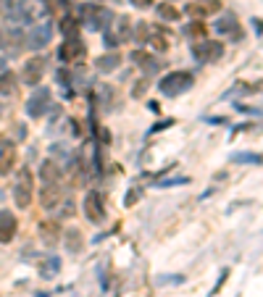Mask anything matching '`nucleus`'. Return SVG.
<instances>
[{"label": "nucleus", "instance_id": "3", "mask_svg": "<svg viewBox=\"0 0 263 297\" xmlns=\"http://www.w3.org/2000/svg\"><path fill=\"white\" fill-rule=\"evenodd\" d=\"M32 192H34V176H32V168H19L16 171V179H14V203L16 208H29L32 205Z\"/></svg>", "mask_w": 263, "mask_h": 297}, {"label": "nucleus", "instance_id": "34", "mask_svg": "<svg viewBox=\"0 0 263 297\" xmlns=\"http://www.w3.org/2000/svg\"><path fill=\"white\" fill-rule=\"evenodd\" d=\"M171 124H174V121H171V119H166V121H161V124H155V127H153L150 132H161V129H168Z\"/></svg>", "mask_w": 263, "mask_h": 297}, {"label": "nucleus", "instance_id": "21", "mask_svg": "<svg viewBox=\"0 0 263 297\" xmlns=\"http://www.w3.org/2000/svg\"><path fill=\"white\" fill-rule=\"evenodd\" d=\"M16 89V76L11 71H0V95H14Z\"/></svg>", "mask_w": 263, "mask_h": 297}, {"label": "nucleus", "instance_id": "12", "mask_svg": "<svg viewBox=\"0 0 263 297\" xmlns=\"http://www.w3.org/2000/svg\"><path fill=\"white\" fill-rule=\"evenodd\" d=\"M45 58H32L29 63H24V71H21V79H24V84L29 87H40V79L45 74Z\"/></svg>", "mask_w": 263, "mask_h": 297}, {"label": "nucleus", "instance_id": "1", "mask_svg": "<svg viewBox=\"0 0 263 297\" xmlns=\"http://www.w3.org/2000/svg\"><path fill=\"white\" fill-rule=\"evenodd\" d=\"M113 11L106 8V6H95V3H82L79 6V21L93 29V32H106L111 24H113Z\"/></svg>", "mask_w": 263, "mask_h": 297}, {"label": "nucleus", "instance_id": "2", "mask_svg": "<svg viewBox=\"0 0 263 297\" xmlns=\"http://www.w3.org/2000/svg\"><path fill=\"white\" fill-rule=\"evenodd\" d=\"M45 14H48V6L42 3V0H16L14 11H11V21H16V24H34V21H40Z\"/></svg>", "mask_w": 263, "mask_h": 297}, {"label": "nucleus", "instance_id": "16", "mask_svg": "<svg viewBox=\"0 0 263 297\" xmlns=\"http://www.w3.org/2000/svg\"><path fill=\"white\" fill-rule=\"evenodd\" d=\"M221 6L216 3V0H200V3H187V14L192 16V19H205V16H211V14H216V11H219Z\"/></svg>", "mask_w": 263, "mask_h": 297}, {"label": "nucleus", "instance_id": "29", "mask_svg": "<svg viewBox=\"0 0 263 297\" xmlns=\"http://www.w3.org/2000/svg\"><path fill=\"white\" fill-rule=\"evenodd\" d=\"M153 48L158 50V53H166L168 50V42H166V37H163V34H153Z\"/></svg>", "mask_w": 263, "mask_h": 297}, {"label": "nucleus", "instance_id": "23", "mask_svg": "<svg viewBox=\"0 0 263 297\" xmlns=\"http://www.w3.org/2000/svg\"><path fill=\"white\" fill-rule=\"evenodd\" d=\"M205 34V27H203V21H190V24L185 27V37H190V40H198L200 42V37Z\"/></svg>", "mask_w": 263, "mask_h": 297}, {"label": "nucleus", "instance_id": "20", "mask_svg": "<svg viewBox=\"0 0 263 297\" xmlns=\"http://www.w3.org/2000/svg\"><path fill=\"white\" fill-rule=\"evenodd\" d=\"M42 179H45V184L48 181H61V168L55 161H45L42 163Z\"/></svg>", "mask_w": 263, "mask_h": 297}, {"label": "nucleus", "instance_id": "10", "mask_svg": "<svg viewBox=\"0 0 263 297\" xmlns=\"http://www.w3.org/2000/svg\"><path fill=\"white\" fill-rule=\"evenodd\" d=\"M84 213H87V219L93 224H100L103 219H106V200H103L100 192H90V195L84 197Z\"/></svg>", "mask_w": 263, "mask_h": 297}, {"label": "nucleus", "instance_id": "15", "mask_svg": "<svg viewBox=\"0 0 263 297\" xmlns=\"http://www.w3.org/2000/svg\"><path fill=\"white\" fill-rule=\"evenodd\" d=\"M16 229H19V224H16L14 216H11V211H0V242L8 245L11 239L16 237Z\"/></svg>", "mask_w": 263, "mask_h": 297}, {"label": "nucleus", "instance_id": "18", "mask_svg": "<svg viewBox=\"0 0 263 297\" xmlns=\"http://www.w3.org/2000/svg\"><path fill=\"white\" fill-rule=\"evenodd\" d=\"M132 61H134L137 66H142L147 74H153V71H158V68H161V63L155 66V58H153V55H147V53H142V50H134V53H132Z\"/></svg>", "mask_w": 263, "mask_h": 297}, {"label": "nucleus", "instance_id": "9", "mask_svg": "<svg viewBox=\"0 0 263 297\" xmlns=\"http://www.w3.org/2000/svg\"><path fill=\"white\" fill-rule=\"evenodd\" d=\"M53 37V27H50V21H37V24H32L29 34H27V45L34 50H42L45 45L50 42Z\"/></svg>", "mask_w": 263, "mask_h": 297}, {"label": "nucleus", "instance_id": "13", "mask_svg": "<svg viewBox=\"0 0 263 297\" xmlns=\"http://www.w3.org/2000/svg\"><path fill=\"white\" fill-rule=\"evenodd\" d=\"M63 200V189L58 181H48L42 189H40V203H42V208H58V203Z\"/></svg>", "mask_w": 263, "mask_h": 297}, {"label": "nucleus", "instance_id": "7", "mask_svg": "<svg viewBox=\"0 0 263 297\" xmlns=\"http://www.w3.org/2000/svg\"><path fill=\"white\" fill-rule=\"evenodd\" d=\"M53 108V103H50V89L48 87H34L32 89V97L27 100V113L32 119H40L45 116Z\"/></svg>", "mask_w": 263, "mask_h": 297}, {"label": "nucleus", "instance_id": "38", "mask_svg": "<svg viewBox=\"0 0 263 297\" xmlns=\"http://www.w3.org/2000/svg\"><path fill=\"white\" fill-rule=\"evenodd\" d=\"M0 48H3V34H0Z\"/></svg>", "mask_w": 263, "mask_h": 297}, {"label": "nucleus", "instance_id": "24", "mask_svg": "<svg viewBox=\"0 0 263 297\" xmlns=\"http://www.w3.org/2000/svg\"><path fill=\"white\" fill-rule=\"evenodd\" d=\"M234 163H250V166H260L263 163V155H255V153H234L232 155Z\"/></svg>", "mask_w": 263, "mask_h": 297}, {"label": "nucleus", "instance_id": "8", "mask_svg": "<svg viewBox=\"0 0 263 297\" xmlns=\"http://www.w3.org/2000/svg\"><path fill=\"white\" fill-rule=\"evenodd\" d=\"M192 55H195L200 63H216L224 55V45L216 42V40H200V42H195V48H192Z\"/></svg>", "mask_w": 263, "mask_h": 297}, {"label": "nucleus", "instance_id": "4", "mask_svg": "<svg viewBox=\"0 0 263 297\" xmlns=\"http://www.w3.org/2000/svg\"><path fill=\"white\" fill-rule=\"evenodd\" d=\"M58 58L61 63H68V66H82L87 61V45L82 42L79 34H71V37H66V42H61Z\"/></svg>", "mask_w": 263, "mask_h": 297}, {"label": "nucleus", "instance_id": "6", "mask_svg": "<svg viewBox=\"0 0 263 297\" xmlns=\"http://www.w3.org/2000/svg\"><path fill=\"white\" fill-rule=\"evenodd\" d=\"M103 34H106V48L113 50V48H119V45L132 40V21L127 16H119V19H113V24Z\"/></svg>", "mask_w": 263, "mask_h": 297}, {"label": "nucleus", "instance_id": "11", "mask_svg": "<svg viewBox=\"0 0 263 297\" xmlns=\"http://www.w3.org/2000/svg\"><path fill=\"white\" fill-rule=\"evenodd\" d=\"M213 29L221 34V37H229V40H239V34H242V29H239V21L234 14H224L219 16V21L213 24Z\"/></svg>", "mask_w": 263, "mask_h": 297}, {"label": "nucleus", "instance_id": "25", "mask_svg": "<svg viewBox=\"0 0 263 297\" xmlns=\"http://www.w3.org/2000/svg\"><path fill=\"white\" fill-rule=\"evenodd\" d=\"M24 40H27V34L21 32V29H14V32H11V34H8V45H11V53H19V50H21V45H27Z\"/></svg>", "mask_w": 263, "mask_h": 297}, {"label": "nucleus", "instance_id": "19", "mask_svg": "<svg viewBox=\"0 0 263 297\" xmlns=\"http://www.w3.org/2000/svg\"><path fill=\"white\" fill-rule=\"evenodd\" d=\"M66 247L71 250V253H82L84 239H82V234H79V229H68L66 232Z\"/></svg>", "mask_w": 263, "mask_h": 297}, {"label": "nucleus", "instance_id": "27", "mask_svg": "<svg viewBox=\"0 0 263 297\" xmlns=\"http://www.w3.org/2000/svg\"><path fill=\"white\" fill-rule=\"evenodd\" d=\"M42 239H45V242H48V245H55V242H58V226H50V224H42Z\"/></svg>", "mask_w": 263, "mask_h": 297}, {"label": "nucleus", "instance_id": "22", "mask_svg": "<svg viewBox=\"0 0 263 297\" xmlns=\"http://www.w3.org/2000/svg\"><path fill=\"white\" fill-rule=\"evenodd\" d=\"M158 19H163V21H179V8L171 6V3H161V6H158Z\"/></svg>", "mask_w": 263, "mask_h": 297}, {"label": "nucleus", "instance_id": "36", "mask_svg": "<svg viewBox=\"0 0 263 297\" xmlns=\"http://www.w3.org/2000/svg\"><path fill=\"white\" fill-rule=\"evenodd\" d=\"M0 71H6V58H0Z\"/></svg>", "mask_w": 263, "mask_h": 297}, {"label": "nucleus", "instance_id": "30", "mask_svg": "<svg viewBox=\"0 0 263 297\" xmlns=\"http://www.w3.org/2000/svg\"><path fill=\"white\" fill-rule=\"evenodd\" d=\"M140 197H142V189H140V187H132V189L127 192V197H124V205H134Z\"/></svg>", "mask_w": 263, "mask_h": 297}, {"label": "nucleus", "instance_id": "26", "mask_svg": "<svg viewBox=\"0 0 263 297\" xmlns=\"http://www.w3.org/2000/svg\"><path fill=\"white\" fill-rule=\"evenodd\" d=\"M58 268H61V260L58 258H48V260H45V263H42V268H40V273H42V276H55V273H58Z\"/></svg>", "mask_w": 263, "mask_h": 297}, {"label": "nucleus", "instance_id": "28", "mask_svg": "<svg viewBox=\"0 0 263 297\" xmlns=\"http://www.w3.org/2000/svg\"><path fill=\"white\" fill-rule=\"evenodd\" d=\"M132 40H134L137 45H145V42H147V27H145V24L132 27Z\"/></svg>", "mask_w": 263, "mask_h": 297}, {"label": "nucleus", "instance_id": "17", "mask_svg": "<svg viewBox=\"0 0 263 297\" xmlns=\"http://www.w3.org/2000/svg\"><path fill=\"white\" fill-rule=\"evenodd\" d=\"M121 63V55L119 53H106V55H100V58L95 61V68L103 74H111V71H116Z\"/></svg>", "mask_w": 263, "mask_h": 297}, {"label": "nucleus", "instance_id": "31", "mask_svg": "<svg viewBox=\"0 0 263 297\" xmlns=\"http://www.w3.org/2000/svg\"><path fill=\"white\" fill-rule=\"evenodd\" d=\"M187 176H182V179H166V181H161V184H158V187H177V184H187Z\"/></svg>", "mask_w": 263, "mask_h": 297}, {"label": "nucleus", "instance_id": "14", "mask_svg": "<svg viewBox=\"0 0 263 297\" xmlns=\"http://www.w3.org/2000/svg\"><path fill=\"white\" fill-rule=\"evenodd\" d=\"M14 166H16V145L3 142L0 145V176H8Z\"/></svg>", "mask_w": 263, "mask_h": 297}, {"label": "nucleus", "instance_id": "33", "mask_svg": "<svg viewBox=\"0 0 263 297\" xmlns=\"http://www.w3.org/2000/svg\"><path fill=\"white\" fill-rule=\"evenodd\" d=\"M145 89H147V84H145V82H137V84H134V89H132V95H134V97H142V95H145Z\"/></svg>", "mask_w": 263, "mask_h": 297}, {"label": "nucleus", "instance_id": "5", "mask_svg": "<svg viewBox=\"0 0 263 297\" xmlns=\"http://www.w3.org/2000/svg\"><path fill=\"white\" fill-rule=\"evenodd\" d=\"M192 84H195V76H192L190 71H171L158 82V89H161L163 95H168V97H177L182 92H187Z\"/></svg>", "mask_w": 263, "mask_h": 297}, {"label": "nucleus", "instance_id": "35", "mask_svg": "<svg viewBox=\"0 0 263 297\" xmlns=\"http://www.w3.org/2000/svg\"><path fill=\"white\" fill-rule=\"evenodd\" d=\"M132 6H137V8H150L153 0H132Z\"/></svg>", "mask_w": 263, "mask_h": 297}, {"label": "nucleus", "instance_id": "37", "mask_svg": "<svg viewBox=\"0 0 263 297\" xmlns=\"http://www.w3.org/2000/svg\"><path fill=\"white\" fill-rule=\"evenodd\" d=\"M55 3H58V6H66V3H68V0H55Z\"/></svg>", "mask_w": 263, "mask_h": 297}, {"label": "nucleus", "instance_id": "32", "mask_svg": "<svg viewBox=\"0 0 263 297\" xmlns=\"http://www.w3.org/2000/svg\"><path fill=\"white\" fill-rule=\"evenodd\" d=\"M55 79H58L61 84H68V82H71V79H68V71H66V68H58V71H55Z\"/></svg>", "mask_w": 263, "mask_h": 297}]
</instances>
